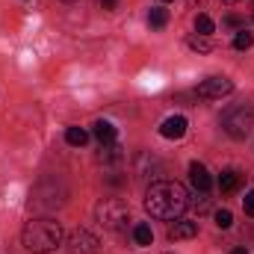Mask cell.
<instances>
[{"instance_id": "cell-1", "label": "cell", "mask_w": 254, "mask_h": 254, "mask_svg": "<svg viewBox=\"0 0 254 254\" xmlns=\"http://www.w3.org/2000/svg\"><path fill=\"white\" fill-rule=\"evenodd\" d=\"M187 207H190V192L178 181H154L145 192V210L154 219L175 222L187 213Z\"/></svg>"}, {"instance_id": "cell-2", "label": "cell", "mask_w": 254, "mask_h": 254, "mask_svg": "<svg viewBox=\"0 0 254 254\" xmlns=\"http://www.w3.org/2000/svg\"><path fill=\"white\" fill-rule=\"evenodd\" d=\"M21 243L24 249L33 254H48L54 249L63 246V225L51 216H39V219H30L21 231Z\"/></svg>"}, {"instance_id": "cell-3", "label": "cell", "mask_w": 254, "mask_h": 254, "mask_svg": "<svg viewBox=\"0 0 254 254\" xmlns=\"http://www.w3.org/2000/svg\"><path fill=\"white\" fill-rule=\"evenodd\" d=\"M222 130L231 139H246L254 130V104H237L222 116Z\"/></svg>"}, {"instance_id": "cell-4", "label": "cell", "mask_w": 254, "mask_h": 254, "mask_svg": "<svg viewBox=\"0 0 254 254\" xmlns=\"http://www.w3.org/2000/svg\"><path fill=\"white\" fill-rule=\"evenodd\" d=\"M65 198H68V190L63 187V181L48 178V181H42L36 190L30 192V207H36V210H57V207L65 204Z\"/></svg>"}, {"instance_id": "cell-5", "label": "cell", "mask_w": 254, "mask_h": 254, "mask_svg": "<svg viewBox=\"0 0 254 254\" xmlns=\"http://www.w3.org/2000/svg\"><path fill=\"white\" fill-rule=\"evenodd\" d=\"M95 216H98V222H101L104 228H110V231H125L127 222H130V210H127V204L122 198H104V201L98 204Z\"/></svg>"}, {"instance_id": "cell-6", "label": "cell", "mask_w": 254, "mask_h": 254, "mask_svg": "<svg viewBox=\"0 0 254 254\" xmlns=\"http://www.w3.org/2000/svg\"><path fill=\"white\" fill-rule=\"evenodd\" d=\"M160 175H163V163H160L154 154L142 151V154L133 157V181H139V184H154V181H160Z\"/></svg>"}, {"instance_id": "cell-7", "label": "cell", "mask_w": 254, "mask_h": 254, "mask_svg": "<svg viewBox=\"0 0 254 254\" xmlns=\"http://www.w3.org/2000/svg\"><path fill=\"white\" fill-rule=\"evenodd\" d=\"M231 92H234V83L228 77H207L198 86V98H204V101H219V98H225Z\"/></svg>"}, {"instance_id": "cell-8", "label": "cell", "mask_w": 254, "mask_h": 254, "mask_svg": "<svg viewBox=\"0 0 254 254\" xmlns=\"http://www.w3.org/2000/svg\"><path fill=\"white\" fill-rule=\"evenodd\" d=\"M98 237L95 234H89V231H74L71 237H68V252L71 254H98Z\"/></svg>"}, {"instance_id": "cell-9", "label": "cell", "mask_w": 254, "mask_h": 254, "mask_svg": "<svg viewBox=\"0 0 254 254\" xmlns=\"http://www.w3.org/2000/svg\"><path fill=\"white\" fill-rule=\"evenodd\" d=\"M98 160H101L107 169H122V163H125V148L116 145V142H107V145H101Z\"/></svg>"}, {"instance_id": "cell-10", "label": "cell", "mask_w": 254, "mask_h": 254, "mask_svg": "<svg viewBox=\"0 0 254 254\" xmlns=\"http://www.w3.org/2000/svg\"><path fill=\"white\" fill-rule=\"evenodd\" d=\"M187 127H190V122H187L184 116H169V119L160 125V136H163V139H184Z\"/></svg>"}, {"instance_id": "cell-11", "label": "cell", "mask_w": 254, "mask_h": 254, "mask_svg": "<svg viewBox=\"0 0 254 254\" xmlns=\"http://www.w3.org/2000/svg\"><path fill=\"white\" fill-rule=\"evenodd\" d=\"M190 184L195 192H201V195H207L210 187H213V178H210V172L201 166V163H192L190 166Z\"/></svg>"}, {"instance_id": "cell-12", "label": "cell", "mask_w": 254, "mask_h": 254, "mask_svg": "<svg viewBox=\"0 0 254 254\" xmlns=\"http://www.w3.org/2000/svg\"><path fill=\"white\" fill-rule=\"evenodd\" d=\"M195 234H198V222H192V219H175V225L169 228V240H172V243L192 240Z\"/></svg>"}, {"instance_id": "cell-13", "label": "cell", "mask_w": 254, "mask_h": 254, "mask_svg": "<svg viewBox=\"0 0 254 254\" xmlns=\"http://www.w3.org/2000/svg\"><path fill=\"white\" fill-rule=\"evenodd\" d=\"M240 187H243V175H240L237 169H225V172L219 175V190L225 192V195L237 192Z\"/></svg>"}, {"instance_id": "cell-14", "label": "cell", "mask_w": 254, "mask_h": 254, "mask_svg": "<svg viewBox=\"0 0 254 254\" xmlns=\"http://www.w3.org/2000/svg\"><path fill=\"white\" fill-rule=\"evenodd\" d=\"M92 133L98 136V142L101 145H107V142H116V136H119V130H116V125L113 122H95V127H92Z\"/></svg>"}, {"instance_id": "cell-15", "label": "cell", "mask_w": 254, "mask_h": 254, "mask_svg": "<svg viewBox=\"0 0 254 254\" xmlns=\"http://www.w3.org/2000/svg\"><path fill=\"white\" fill-rule=\"evenodd\" d=\"M151 240H154L151 225H145V222L133 225V243H136V246H151Z\"/></svg>"}, {"instance_id": "cell-16", "label": "cell", "mask_w": 254, "mask_h": 254, "mask_svg": "<svg viewBox=\"0 0 254 254\" xmlns=\"http://www.w3.org/2000/svg\"><path fill=\"white\" fill-rule=\"evenodd\" d=\"M148 24H151L154 30H163V27L169 24V12H166L163 6H154V9L148 12Z\"/></svg>"}, {"instance_id": "cell-17", "label": "cell", "mask_w": 254, "mask_h": 254, "mask_svg": "<svg viewBox=\"0 0 254 254\" xmlns=\"http://www.w3.org/2000/svg\"><path fill=\"white\" fill-rule=\"evenodd\" d=\"M86 139H89V133H86L83 127H68V130H65V142L74 145V148H83Z\"/></svg>"}, {"instance_id": "cell-18", "label": "cell", "mask_w": 254, "mask_h": 254, "mask_svg": "<svg viewBox=\"0 0 254 254\" xmlns=\"http://www.w3.org/2000/svg\"><path fill=\"white\" fill-rule=\"evenodd\" d=\"M187 45H190L195 54H210V51H213V45H210V39H207V36H190V42H187Z\"/></svg>"}, {"instance_id": "cell-19", "label": "cell", "mask_w": 254, "mask_h": 254, "mask_svg": "<svg viewBox=\"0 0 254 254\" xmlns=\"http://www.w3.org/2000/svg\"><path fill=\"white\" fill-rule=\"evenodd\" d=\"M213 27H216V24H213V18H210V15H204V12H201V15L195 18V33H198V36H210V33H213Z\"/></svg>"}, {"instance_id": "cell-20", "label": "cell", "mask_w": 254, "mask_h": 254, "mask_svg": "<svg viewBox=\"0 0 254 254\" xmlns=\"http://www.w3.org/2000/svg\"><path fill=\"white\" fill-rule=\"evenodd\" d=\"M254 45V36L249 33V30H237V36H234V48L237 51H249Z\"/></svg>"}, {"instance_id": "cell-21", "label": "cell", "mask_w": 254, "mask_h": 254, "mask_svg": "<svg viewBox=\"0 0 254 254\" xmlns=\"http://www.w3.org/2000/svg\"><path fill=\"white\" fill-rule=\"evenodd\" d=\"M216 225H219L222 231H228V228L234 225V213H231V210H216Z\"/></svg>"}, {"instance_id": "cell-22", "label": "cell", "mask_w": 254, "mask_h": 254, "mask_svg": "<svg viewBox=\"0 0 254 254\" xmlns=\"http://www.w3.org/2000/svg\"><path fill=\"white\" fill-rule=\"evenodd\" d=\"M228 30H246V18H240V15H225V21H222Z\"/></svg>"}, {"instance_id": "cell-23", "label": "cell", "mask_w": 254, "mask_h": 254, "mask_svg": "<svg viewBox=\"0 0 254 254\" xmlns=\"http://www.w3.org/2000/svg\"><path fill=\"white\" fill-rule=\"evenodd\" d=\"M243 207H246V213H249V216H254V190L246 192V198H243Z\"/></svg>"}, {"instance_id": "cell-24", "label": "cell", "mask_w": 254, "mask_h": 254, "mask_svg": "<svg viewBox=\"0 0 254 254\" xmlns=\"http://www.w3.org/2000/svg\"><path fill=\"white\" fill-rule=\"evenodd\" d=\"M101 6H104V9H107V12H113V9H116V6H119V0H101Z\"/></svg>"}, {"instance_id": "cell-25", "label": "cell", "mask_w": 254, "mask_h": 254, "mask_svg": "<svg viewBox=\"0 0 254 254\" xmlns=\"http://www.w3.org/2000/svg\"><path fill=\"white\" fill-rule=\"evenodd\" d=\"M187 3H190V6H201V3H204V0H187Z\"/></svg>"}, {"instance_id": "cell-26", "label": "cell", "mask_w": 254, "mask_h": 254, "mask_svg": "<svg viewBox=\"0 0 254 254\" xmlns=\"http://www.w3.org/2000/svg\"><path fill=\"white\" fill-rule=\"evenodd\" d=\"M231 254H249V252H246V249H234Z\"/></svg>"}, {"instance_id": "cell-27", "label": "cell", "mask_w": 254, "mask_h": 254, "mask_svg": "<svg viewBox=\"0 0 254 254\" xmlns=\"http://www.w3.org/2000/svg\"><path fill=\"white\" fill-rule=\"evenodd\" d=\"M222 3H240V0H222Z\"/></svg>"}, {"instance_id": "cell-28", "label": "cell", "mask_w": 254, "mask_h": 254, "mask_svg": "<svg viewBox=\"0 0 254 254\" xmlns=\"http://www.w3.org/2000/svg\"><path fill=\"white\" fill-rule=\"evenodd\" d=\"M252 18H254V3H252Z\"/></svg>"}, {"instance_id": "cell-29", "label": "cell", "mask_w": 254, "mask_h": 254, "mask_svg": "<svg viewBox=\"0 0 254 254\" xmlns=\"http://www.w3.org/2000/svg\"><path fill=\"white\" fill-rule=\"evenodd\" d=\"M163 3H172V0H163Z\"/></svg>"}, {"instance_id": "cell-30", "label": "cell", "mask_w": 254, "mask_h": 254, "mask_svg": "<svg viewBox=\"0 0 254 254\" xmlns=\"http://www.w3.org/2000/svg\"><path fill=\"white\" fill-rule=\"evenodd\" d=\"M65 3H74V0H65Z\"/></svg>"}]
</instances>
